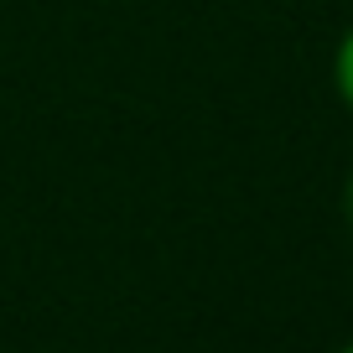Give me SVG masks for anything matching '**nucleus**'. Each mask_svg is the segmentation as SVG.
<instances>
[{"instance_id":"obj_1","label":"nucleus","mask_w":353,"mask_h":353,"mask_svg":"<svg viewBox=\"0 0 353 353\" xmlns=\"http://www.w3.org/2000/svg\"><path fill=\"white\" fill-rule=\"evenodd\" d=\"M332 83H338L343 104H348V114H353V32L338 42V57H332Z\"/></svg>"},{"instance_id":"obj_2","label":"nucleus","mask_w":353,"mask_h":353,"mask_svg":"<svg viewBox=\"0 0 353 353\" xmlns=\"http://www.w3.org/2000/svg\"><path fill=\"white\" fill-rule=\"evenodd\" d=\"M348 223H353V182H348Z\"/></svg>"},{"instance_id":"obj_3","label":"nucleus","mask_w":353,"mask_h":353,"mask_svg":"<svg viewBox=\"0 0 353 353\" xmlns=\"http://www.w3.org/2000/svg\"><path fill=\"white\" fill-rule=\"evenodd\" d=\"M338 353H353V343H348V348H338Z\"/></svg>"}]
</instances>
